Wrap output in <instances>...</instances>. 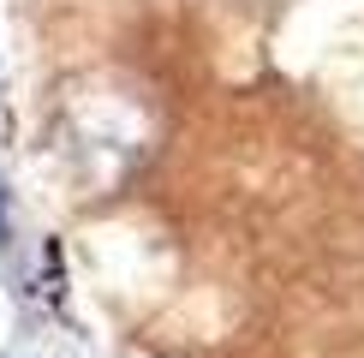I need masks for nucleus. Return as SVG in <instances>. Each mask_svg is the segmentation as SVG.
<instances>
[{
    "mask_svg": "<svg viewBox=\"0 0 364 358\" xmlns=\"http://www.w3.org/2000/svg\"><path fill=\"white\" fill-rule=\"evenodd\" d=\"M0 239H6V191H0Z\"/></svg>",
    "mask_w": 364,
    "mask_h": 358,
    "instance_id": "nucleus-1",
    "label": "nucleus"
}]
</instances>
